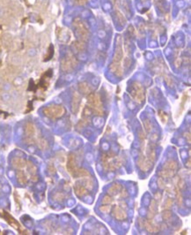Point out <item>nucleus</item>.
Returning a JSON list of instances; mask_svg holds the SVG:
<instances>
[{
	"label": "nucleus",
	"instance_id": "nucleus-21",
	"mask_svg": "<svg viewBox=\"0 0 191 235\" xmlns=\"http://www.w3.org/2000/svg\"><path fill=\"white\" fill-rule=\"evenodd\" d=\"M176 171L174 170H166V169H163L159 173V175L162 178H172L175 175Z\"/></svg>",
	"mask_w": 191,
	"mask_h": 235
},
{
	"label": "nucleus",
	"instance_id": "nucleus-28",
	"mask_svg": "<svg viewBox=\"0 0 191 235\" xmlns=\"http://www.w3.org/2000/svg\"><path fill=\"white\" fill-rule=\"evenodd\" d=\"M37 145L41 149H46L48 148V142L45 139L41 138L37 141Z\"/></svg>",
	"mask_w": 191,
	"mask_h": 235
},
{
	"label": "nucleus",
	"instance_id": "nucleus-2",
	"mask_svg": "<svg viewBox=\"0 0 191 235\" xmlns=\"http://www.w3.org/2000/svg\"><path fill=\"white\" fill-rule=\"evenodd\" d=\"M42 112H43L44 115L48 117L52 118V119H56V118H59V117H63L64 115L65 109L62 105L52 104V105H49V106L43 108Z\"/></svg>",
	"mask_w": 191,
	"mask_h": 235
},
{
	"label": "nucleus",
	"instance_id": "nucleus-35",
	"mask_svg": "<svg viewBox=\"0 0 191 235\" xmlns=\"http://www.w3.org/2000/svg\"><path fill=\"white\" fill-rule=\"evenodd\" d=\"M172 205H173V200H172L171 198H168V199L165 202V209H170Z\"/></svg>",
	"mask_w": 191,
	"mask_h": 235
},
{
	"label": "nucleus",
	"instance_id": "nucleus-1",
	"mask_svg": "<svg viewBox=\"0 0 191 235\" xmlns=\"http://www.w3.org/2000/svg\"><path fill=\"white\" fill-rule=\"evenodd\" d=\"M87 95H88L87 96V104H88L87 106L91 109L92 112L99 117L103 116L104 115L103 104H102L100 95L93 92Z\"/></svg>",
	"mask_w": 191,
	"mask_h": 235
},
{
	"label": "nucleus",
	"instance_id": "nucleus-31",
	"mask_svg": "<svg viewBox=\"0 0 191 235\" xmlns=\"http://www.w3.org/2000/svg\"><path fill=\"white\" fill-rule=\"evenodd\" d=\"M100 211L102 212V213H109L111 211V205L110 204H104V205H101L100 207Z\"/></svg>",
	"mask_w": 191,
	"mask_h": 235
},
{
	"label": "nucleus",
	"instance_id": "nucleus-29",
	"mask_svg": "<svg viewBox=\"0 0 191 235\" xmlns=\"http://www.w3.org/2000/svg\"><path fill=\"white\" fill-rule=\"evenodd\" d=\"M176 199H177V204H178V206L182 207V203H183V200H182V193L180 192L179 188H177V190H176Z\"/></svg>",
	"mask_w": 191,
	"mask_h": 235
},
{
	"label": "nucleus",
	"instance_id": "nucleus-19",
	"mask_svg": "<svg viewBox=\"0 0 191 235\" xmlns=\"http://www.w3.org/2000/svg\"><path fill=\"white\" fill-rule=\"evenodd\" d=\"M16 177H17L18 182L20 185H26L27 183V177L26 173L22 170H18V172L16 173Z\"/></svg>",
	"mask_w": 191,
	"mask_h": 235
},
{
	"label": "nucleus",
	"instance_id": "nucleus-27",
	"mask_svg": "<svg viewBox=\"0 0 191 235\" xmlns=\"http://www.w3.org/2000/svg\"><path fill=\"white\" fill-rule=\"evenodd\" d=\"M161 215H162V218H163L164 220L167 221L172 217V211L169 209H164L163 211H162V214Z\"/></svg>",
	"mask_w": 191,
	"mask_h": 235
},
{
	"label": "nucleus",
	"instance_id": "nucleus-6",
	"mask_svg": "<svg viewBox=\"0 0 191 235\" xmlns=\"http://www.w3.org/2000/svg\"><path fill=\"white\" fill-rule=\"evenodd\" d=\"M66 168H67V171L69 172V173L73 177V178H76L77 177V172L79 170V166H78L76 156L74 154H72V153H71L68 156Z\"/></svg>",
	"mask_w": 191,
	"mask_h": 235
},
{
	"label": "nucleus",
	"instance_id": "nucleus-36",
	"mask_svg": "<svg viewBox=\"0 0 191 235\" xmlns=\"http://www.w3.org/2000/svg\"><path fill=\"white\" fill-rule=\"evenodd\" d=\"M190 133H186V134H185V138H186V140H187V141H188V142H189V143H190L191 142V139H190Z\"/></svg>",
	"mask_w": 191,
	"mask_h": 235
},
{
	"label": "nucleus",
	"instance_id": "nucleus-26",
	"mask_svg": "<svg viewBox=\"0 0 191 235\" xmlns=\"http://www.w3.org/2000/svg\"><path fill=\"white\" fill-rule=\"evenodd\" d=\"M90 173L87 170L84 169V168H79L77 172V177L76 178H85V177H89Z\"/></svg>",
	"mask_w": 191,
	"mask_h": 235
},
{
	"label": "nucleus",
	"instance_id": "nucleus-23",
	"mask_svg": "<svg viewBox=\"0 0 191 235\" xmlns=\"http://www.w3.org/2000/svg\"><path fill=\"white\" fill-rule=\"evenodd\" d=\"M145 156L152 163H154V161H155V150H154V148H152L151 147L147 148H146V154H145Z\"/></svg>",
	"mask_w": 191,
	"mask_h": 235
},
{
	"label": "nucleus",
	"instance_id": "nucleus-22",
	"mask_svg": "<svg viewBox=\"0 0 191 235\" xmlns=\"http://www.w3.org/2000/svg\"><path fill=\"white\" fill-rule=\"evenodd\" d=\"M177 168H178V164L174 160H168V161H166L163 166V169H166V170L177 171Z\"/></svg>",
	"mask_w": 191,
	"mask_h": 235
},
{
	"label": "nucleus",
	"instance_id": "nucleus-5",
	"mask_svg": "<svg viewBox=\"0 0 191 235\" xmlns=\"http://www.w3.org/2000/svg\"><path fill=\"white\" fill-rule=\"evenodd\" d=\"M77 64H78V61L74 57V55L69 52L66 54V56L63 59H62L61 68L65 73H71L77 66Z\"/></svg>",
	"mask_w": 191,
	"mask_h": 235
},
{
	"label": "nucleus",
	"instance_id": "nucleus-14",
	"mask_svg": "<svg viewBox=\"0 0 191 235\" xmlns=\"http://www.w3.org/2000/svg\"><path fill=\"white\" fill-rule=\"evenodd\" d=\"M12 165L17 170H21L27 166V161L20 157H13L12 159Z\"/></svg>",
	"mask_w": 191,
	"mask_h": 235
},
{
	"label": "nucleus",
	"instance_id": "nucleus-38",
	"mask_svg": "<svg viewBox=\"0 0 191 235\" xmlns=\"http://www.w3.org/2000/svg\"><path fill=\"white\" fill-rule=\"evenodd\" d=\"M190 165H191L190 158H189V159H188V162H186V166H187L189 169H190Z\"/></svg>",
	"mask_w": 191,
	"mask_h": 235
},
{
	"label": "nucleus",
	"instance_id": "nucleus-17",
	"mask_svg": "<svg viewBox=\"0 0 191 235\" xmlns=\"http://www.w3.org/2000/svg\"><path fill=\"white\" fill-rule=\"evenodd\" d=\"M82 185L88 190V191H91L93 190V180L91 177H85V178H82V179L79 181Z\"/></svg>",
	"mask_w": 191,
	"mask_h": 235
},
{
	"label": "nucleus",
	"instance_id": "nucleus-9",
	"mask_svg": "<svg viewBox=\"0 0 191 235\" xmlns=\"http://www.w3.org/2000/svg\"><path fill=\"white\" fill-rule=\"evenodd\" d=\"M112 215H113V217L116 220H119V221L125 220L128 217V214H127L126 210L123 209L121 206L119 205H115L113 208V209H112Z\"/></svg>",
	"mask_w": 191,
	"mask_h": 235
},
{
	"label": "nucleus",
	"instance_id": "nucleus-20",
	"mask_svg": "<svg viewBox=\"0 0 191 235\" xmlns=\"http://www.w3.org/2000/svg\"><path fill=\"white\" fill-rule=\"evenodd\" d=\"M79 91L81 92L82 94H84V95H89V94L92 93V91H93V89L91 88V86H90L87 82H85L79 83Z\"/></svg>",
	"mask_w": 191,
	"mask_h": 235
},
{
	"label": "nucleus",
	"instance_id": "nucleus-30",
	"mask_svg": "<svg viewBox=\"0 0 191 235\" xmlns=\"http://www.w3.org/2000/svg\"><path fill=\"white\" fill-rule=\"evenodd\" d=\"M144 126L145 130H146L148 133H150V132L152 131V123H151V121H150L149 119H144Z\"/></svg>",
	"mask_w": 191,
	"mask_h": 235
},
{
	"label": "nucleus",
	"instance_id": "nucleus-18",
	"mask_svg": "<svg viewBox=\"0 0 191 235\" xmlns=\"http://www.w3.org/2000/svg\"><path fill=\"white\" fill-rule=\"evenodd\" d=\"M122 190V186L119 183H114L108 190V194L109 195L113 196V195H118Z\"/></svg>",
	"mask_w": 191,
	"mask_h": 235
},
{
	"label": "nucleus",
	"instance_id": "nucleus-10",
	"mask_svg": "<svg viewBox=\"0 0 191 235\" xmlns=\"http://www.w3.org/2000/svg\"><path fill=\"white\" fill-rule=\"evenodd\" d=\"M35 135V127L34 124L27 123L25 126V136H26V142L27 143H33L34 137Z\"/></svg>",
	"mask_w": 191,
	"mask_h": 235
},
{
	"label": "nucleus",
	"instance_id": "nucleus-12",
	"mask_svg": "<svg viewBox=\"0 0 191 235\" xmlns=\"http://www.w3.org/2000/svg\"><path fill=\"white\" fill-rule=\"evenodd\" d=\"M81 97L79 92H74L72 100H71V111L73 113H77L79 109V104H80Z\"/></svg>",
	"mask_w": 191,
	"mask_h": 235
},
{
	"label": "nucleus",
	"instance_id": "nucleus-32",
	"mask_svg": "<svg viewBox=\"0 0 191 235\" xmlns=\"http://www.w3.org/2000/svg\"><path fill=\"white\" fill-rule=\"evenodd\" d=\"M116 16H117V19H118V21H119V22L122 24V25H124L125 23H126V19L124 18V16H123V14H122L121 12H119L118 11L116 12Z\"/></svg>",
	"mask_w": 191,
	"mask_h": 235
},
{
	"label": "nucleus",
	"instance_id": "nucleus-24",
	"mask_svg": "<svg viewBox=\"0 0 191 235\" xmlns=\"http://www.w3.org/2000/svg\"><path fill=\"white\" fill-rule=\"evenodd\" d=\"M27 171L29 173V174L32 176H34L36 175V173H37V169L35 167V165L32 163V162H27Z\"/></svg>",
	"mask_w": 191,
	"mask_h": 235
},
{
	"label": "nucleus",
	"instance_id": "nucleus-15",
	"mask_svg": "<svg viewBox=\"0 0 191 235\" xmlns=\"http://www.w3.org/2000/svg\"><path fill=\"white\" fill-rule=\"evenodd\" d=\"M109 71L112 73H114V75L118 76V77H121L123 74L122 66V65H119V64H114V63H112L109 65Z\"/></svg>",
	"mask_w": 191,
	"mask_h": 235
},
{
	"label": "nucleus",
	"instance_id": "nucleus-34",
	"mask_svg": "<svg viewBox=\"0 0 191 235\" xmlns=\"http://www.w3.org/2000/svg\"><path fill=\"white\" fill-rule=\"evenodd\" d=\"M158 186H159V187L161 188V189L165 188V182H164V179L162 178H160H160L158 179Z\"/></svg>",
	"mask_w": 191,
	"mask_h": 235
},
{
	"label": "nucleus",
	"instance_id": "nucleus-7",
	"mask_svg": "<svg viewBox=\"0 0 191 235\" xmlns=\"http://www.w3.org/2000/svg\"><path fill=\"white\" fill-rule=\"evenodd\" d=\"M122 58H123V50H122V37L119 35L116 40V45H115L114 59H113L112 63L122 65L121 62L122 60Z\"/></svg>",
	"mask_w": 191,
	"mask_h": 235
},
{
	"label": "nucleus",
	"instance_id": "nucleus-13",
	"mask_svg": "<svg viewBox=\"0 0 191 235\" xmlns=\"http://www.w3.org/2000/svg\"><path fill=\"white\" fill-rule=\"evenodd\" d=\"M0 216L1 217H3L11 225H12L14 228H16L17 230H19L20 228V224L8 213V212H6V211H2V214H0Z\"/></svg>",
	"mask_w": 191,
	"mask_h": 235
},
{
	"label": "nucleus",
	"instance_id": "nucleus-4",
	"mask_svg": "<svg viewBox=\"0 0 191 235\" xmlns=\"http://www.w3.org/2000/svg\"><path fill=\"white\" fill-rule=\"evenodd\" d=\"M129 92L132 98L136 101L137 104H142L144 100V90L142 87V85L137 82H134L129 88Z\"/></svg>",
	"mask_w": 191,
	"mask_h": 235
},
{
	"label": "nucleus",
	"instance_id": "nucleus-11",
	"mask_svg": "<svg viewBox=\"0 0 191 235\" xmlns=\"http://www.w3.org/2000/svg\"><path fill=\"white\" fill-rule=\"evenodd\" d=\"M144 227L149 232V233H157L160 231V226L156 225L152 219H146L144 221Z\"/></svg>",
	"mask_w": 191,
	"mask_h": 235
},
{
	"label": "nucleus",
	"instance_id": "nucleus-33",
	"mask_svg": "<svg viewBox=\"0 0 191 235\" xmlns=\"http://www.w3.org/2000/svg\"><path fill=\"white\" fill-rule=\"evenodd\" d=\"M112 202H113V198L109 195L104 196L103 199H102V204H111Z\"/></svg>",
	"mask_w": 191,
	"mask_h": 235
},
{
	"label": "nucleus",
	"instance_id": "nucleus-3",
	"mask_svg": "<svg viewBox=\"0 0 191 235\" xmlns=\"http://www.w3.org/2000/svg\"><path fill=\"white\" fill-rule=\"evenodd\" d=\"M73 26L75 28L76 35L79 38V41L85 43V42H87L89 38V31L84 24V22L80 19H76L73 22Z\"/></svg>",
	"mask_w": 191,
	"mask_h": 235
},
{
	"label": "nucleus",
	"instance_id": "nucleus-25",
	"mask_svg": "<svg viewBox=\"0 0 191 235\" xmlns=\"http://www.w3.org/2000/svg\"><path fill=\"white\" fill-rule=\"evenodd\" d=\"M72 47H73V49H74V51L76 52H81V51H83L85 50V43H82V42H79V41L76 42V43H73Z\"/></svg>",
	"mask_w": 191,
	"mask_h": 235
},
{
	"label": "nucleus",
	"instance_id": "nucleus-8",
	"mask_svg": "<svg viewBox=\"0 0 191 235\" xmlns=\"http://www.w3.org/2000/svg\"><path fill=\"white\" fill-rule=\"evenodd\" d=\"M137 164L138 167L143 171V172H148L153 165V163L144 154H141L138 157L137 160Z\"/></svg>",
	"mask_w": 191,
	"mask_h": 235
},
{
	"label": "nucleus",
	"instance_id": "nucleus-16",
	"mask_svg": "<svg viewBox=\"0 0 191 235\" xmlns=\"http://www.w3.org/2000/svg\"><path fill=\"white\" fill-rule=\"evenodd\" d=\"M74 190H75L76 195H77L79 197H83V196H85V195H87L88 192H89V191H88V190H87V189L82 185L79 181L76 182V184H75V187H74Z\"/></svg>",
	"mask_w": 191,
	"mask_h": 235
},
{
	"label": "nucleus",
	"instance_id": "nucleus-37",
	"mask_svg": "<svg viewBox=\"0 0 191 235\" xmlns=\"http://www.w3.org/2000/svg\"><path fill=\"white\" fill-rule=\"evenodd\" d=\"M178 187H179V188L181 189V188H183L184 187V181L182 180V179H180L179 180V184H178Z\"/></svg>",
	"mask_w": 191,
	"mask_h": 235
}]
</instances>
